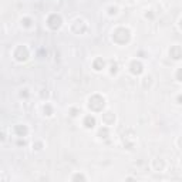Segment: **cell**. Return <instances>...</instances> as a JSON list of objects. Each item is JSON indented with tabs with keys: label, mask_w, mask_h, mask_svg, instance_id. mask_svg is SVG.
I'll return each instance as SVG.
<instances>
[{
	"label": "cell",
	"mask_w": 182,
	"mask_h": 182,
	"mask_svg": "<svg viewBox=\"0 0 182 182\" xmlns=\"http://www.w3.org/2000/svg\"><path fill=\"white\" fill-rule=\"evenodd\" d=\"M104 98L100 97V95H92V97L88 100V107H90L92 111H101L104 108Z\"/></svg>",
	"instance_id": "cell-1"
},
{
	"label": "cell",
	"mask_w": 182,
	"mask_h": 182,
	"mask_svg": "<svg viewBox=\"0 0 182 182\" xmlns=\"http://www.w3.org/2000/svg\"><path fill=\"white\" fill-rule=\"evenodd\" d=\"M47 24H48L50 29L57 30V29L61 26V17H60L59 14H51V16L48 17V20H47Z\"/></svg>",
	"instance_id": "cell-2"
},
{
	"label": "cell",
	"mask_w": 182,
	"mask_h": 182,
	"mask_svg": "<svg viewBox=\"0 0 182 182\" xmlns=\"http://www.w3.org/2000/svg\"><path fill=\"white\" fill-rule=\"evenodd\" d=\"M14 57L19 60V61H24V60H27V57H29L27 48L26 47H23V46L17 47V50H16V53H14Z\"/></svg>",
	"instance_id": "cell-3"
},
{
	"label": "cell",
	"mask_w": 182,
	"mask_h": 182,
	"mask_svg": "<svg viewBox=\"0 0 182 182\" xmlns=\"http://www.w3.org/2000/svg\"><path fill=\"white\" fill-rule=\"evenodd\" d=\"M169 56L175 60L182 59V47H179V46H172L169 48Z\"/></svg>",
	"instance_id": "cell-4"
},
{
	"label": "cell",
	"mask_w": 182,
	"mask_h": 182,
	"mask_svg": "<svg viewBox=\"0 0 182 182\" xmlns=\"http://www.w3.org/2000/svg\"><path fill=\"white\" fill-rule=\"evenodd\" d=\"M131 73L135 74V76L141 74V73H142V64H141L139 61H132V63H131Z\"/></svg>",
	"instance_id": "cell-5"
},
{
	"label": "cell",
	"mask_w": 182,
	"mask_h": 182,
	"mask_svg": "<svg viewBox=\"0 0 182 182\" xmlns=\"http://www.w3.org/2000/svg\"><path fill=\"white\" fill-rule=\"evenodd\" d=\"M84 125L85 128H94V125H95V118L88 115V117H85L84 120Z\"/></svg>",
	"instance_id": "cell-6"
},
{
	"label": "cell",
	"mask_w": 182,
	"mask_h": 182,
	"mask_svg": "<svg viewBox=\"0 0 182 182\" xmlns=\"http://www.w3.org/2000/svg\"><path fill=\"white\" fill-rule=\"evenodd\" d=\"M103 67H104V60L103 59H97L95 61H94V68H95L97 71H100Z\"/></svg>",
	"instance_id": "cell-7"
},
{
	"label": "cell",
	"mask_w": 182,
	"mask_h": 182,
	"mask_svg": "<svg viewBox=\"0 0 182 182\" xmlns=\"http://www.w3.org/2000/svg\"><path fill=\"white\" fill-rule=\"evenodd\" d=\"M16 131H17L19 135H26L27 134V128L26 127H21V125H17V127H16Z\"/></svg>",
	"instance_id": "cell-8"
},
{
	"label": "cell",
	"mask_w": 182,
	"mask_h": 182,
	"mask_svg": "<svg viewBox=\"0 0 182 182\" xmlns=\"http://www.w3.org/2000/svg\"><path fill=\"white\" fill-rule=\"evenodd\" d=\"M101 135H104L103 136V138H107V135H108V130H107V128H101V130L98 131V136H100V138H101Z\"/></svg>",
	"instance_id": "cell-9"
},
{
	"label": "cell",
	"mask_w": 182,
	"mask_h": 182,
	"mask_svg": "<svg viewBox=\"0 0 182 182\" xmlns=\"http://www.w3.org/2000/svg\"><path fill=\"white\" fill-rule=\"evenodd\" d=\"M176 78H178V81H182V68L176 71Z\"/></svg>",
	"instance_id": "cell-10"
},
{
	"label": "cell",
	"mask_w": 182,
	"mask_h": 182,
	"mask_svg": "<svg viewBox=\"0 0 182 182\" xmlns=\"http://www.w3.org/2000/svg\"><path fill=\"white\" fill-rule=\"evenodd\" d=\"M44 110H47V112H48V115H51V108L47 105V107H44Z\"/></svg>",
	"instance_id": "cell-11"
},
{
	"label": "cell",
	"mask_w": 182,
	"mask_h": 182,
	"mask_svg": "<svg viewBox=\"0 0 182 182\" xmlns=\"http://www.w3.org/2000/svg\"><path fill=\"white\" fill-rule=\"evenodd\" d=\"M24 21H26V23H24V26H26V27H29V26H30V19H26V20H24Z\"/></svg>",
	"instance_id": "cell-12"
},
{
	"label": "cell",
	"mask_w": 182,
	"mask_h": 182,
	"mask_svg": "<svg viewBox=\"0 0 182 182\" xmlns=\"http://www.w3.org/2000/svg\"><path fill=\"white\" fill-rule=\"evenodd\" d=\"M74 179H84V176H81V175H77V176H74Z\"/></svg>",
	"instance_id": "cell-13"
},
{
	"label": "cell",
	"mask_w": 182,
	"mask_h": 182,
	"mask_svg": "<svg viewBox=\"0 0 182 182\" xmlns=\"http://www.w3.org/2000/svg\"><path fill=\"white\" fill-rule=\"evenodd\" d=\"M178 101H182V95H179V97H178Z\"/></svg>",
	"instance_id": "cell-14"
},
{
	"label": "cell",
	"mask_w": 182,
	"mask_h": 182,
	"mask_svg": "<svg viewBox=\"0 0 182 182\" xmlns=\"http://www.w3.org/2000/svg\"><path fill=\"white\" fill-rule=\"evenodd\" d=\"M179 26H181V29H182V19H181V21H179Z\"/></svg>",
	"instance_id": "cell-15"
}]
</instances>
